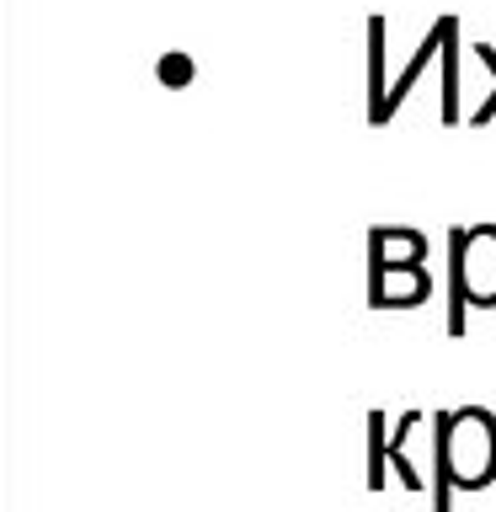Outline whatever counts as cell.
<instances>
[{"mask_svg":"<svg viewBox=\"0 0 496 512\" xmlns=\"http://www.w3.org/2000/svg\"><path fill=\"white\" fill-rule=\"evenodd\" d=\"M432 512H454V491L496 486V411L459 406L432 416Z\"/></svg>","mask_w":496,"mask_h":512,"instance_id":"obj_1","label":"cell"},{"mask_svg":"<svg viewBox=\"0 0 496 512\" xmlns=\"http://www.w3.org/2000/svg\"><path fill=\"white\" fill-rule=\"evenodd\" d=\"M470 310H496V224L448 230V336L470 331Z\"/></svg>","mask_w":496,"mask_h":512,"instance_id":"obj_2","label":"cell"},{"mask_svg":"<svg viewBox=\"0 0 496 512\" xmlns=\"http://www.w3.org/2000/svg\"><path fill=\"white\" fill-rule=\"evenodd\" d=\"M432 299L427 262H368V304L374 310H416Z\"/></svg>","mask_w":496,"mask_h":512,"instance_id":"obj_3","label":"cell"},{"mask_svg":"<svg viewBox=\"0 0 496 512\" xmlns=\"http://www.w3.org/2000/svg\"><path fill=\"white\" fill-rule=\"evenodd\" d=\"M443 38H448V16H438V22H432V32H427V38H422V48H416V59L406 64V75H400L395 86L384 91V107L374 112V118H368V123H374V128H384V123H390L395 112H400V102H406V96L416 91V80L427 75V64H438V59H443Z\"/></svg>","mask_w":496,"mask_h":512,"instance_id":"obj_4","label":"cell"},{"mask_svg":"<svg viewBox=\"0 0 496 512\" xmlns=\"http://www.w3.org/2000/svg\"><path fill=\"white\" fill-rule=\"evenodd\" d=\"M368 262H427V235L411 224H374L368 230Z\"/></svg>","mask_w":496,"mask_h":512,"instance_id":"obj_5","label":"cell"},{"mask_svg":"<svg viewBox=\"0 0 496 512\" xmlns=\"http://www.w3.org/2000/svg\"><path fill=\"white\" fill-rule=\"evenodd\" d=\"M416 427H422V411H406V416H400V422L390 427V443H384V459L395 464V475H400V486H406V491H422V486H427L422 470H416V464L406 459V443H411Z\"/></svg>","mask_w":496,"mask_h":512,"instance_id":"obj_6","label":"cell"},{"mask_svg":"<svg viewBox=\"0 0 496 512\" xmlns=\"http://www.w3.org/2000/svg\"><path fill=\"white\" fill-rule=\"evenodd\" d=\"M438 80H443V123H459V22H448L443 38V59H438Z\"/></svg>","mask_w":496,"mask_h":512,"instance_id":"obj_7","label":"cell"},{"mask_svg":"<svg viewBox=\"0 0 496 512\" xmlns=\"http://www.w3.org/2000/svg\"><path fill=\"white\" fill-rule=\"evenodd\" d=\"M384 107V16H368V118Z\"/></svg>","mask_w":496,"mask_h":512,"instance_id":"obj_8","label":"cell"},{"mask_svg":"<svg viewBox=\"0 0 496 512\" xmlns=\"http://www.w3.org/2000/svg\"><path fill=\"white\" fill-rule=\"evenodd\" d=\"M384 411H368V491H384Z\"/></svg>","mask_w":496,"mask_h":512,"instance_id":"obj_9","label":"cell"},{"mask_svg":"<svg viewBox=\"0 0 496 512\" xmlns=\"http://www.w3.org/2000/svg\"><path fill=\"white\" fill-rule=\"evenodd\" d=\"M475 59L486 64V75H491V96L470 112V123H475V128H486V123L496 118V48H491V43H475Z\"/></svg>","mask_w":496,"mask_h":512,"instance_id":"obj_10","label":"cell"},{"mask_svg":"<svg viewBox=\"0 0 496 512\" xmlns=\"http://www.w3.org/2000/svg\"><path fill=\"white\" fill-rule=\"evenodd\" d=\"M155 75L166 80V86H187V80H192V59L187 54H166L155 64Z\"/></svg>","mask_w":496,"mask_h":512,"instance_id":"obj_11","label":"cell"}]
</instances>
